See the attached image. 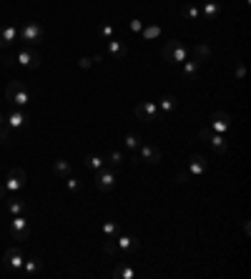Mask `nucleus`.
Segmentation results:
<instances>
[{
    "label": "nucleus",
    "mask_w": 251,
    "mask_h": 279,
    "mask_svg": "<svg viewBox=\"0 0 251 279\" xmlns=\"http://www.w3.org/2000/svg\"><path fill=\"white\" fill-rule=\"evenodd\" d=\"M218 13H221V6H218V3H206V6H203V16H206L208 21H213Z\"/></svg>",
    "instance_id": "a878e982"
},
{
    "label": "nucleus",
    "mask_w": 251,
    "mask_h": 279,
    "mask_svg": "<svg viewBox=\"0 0 251 279\" xmlns=\"http://www.w3.org/2000/svg\"><path fill=\"white\" fill-rule=\"evenodd\" d=\"M113 276H116V279H133V276H136V271L131 269V261H123L121 266H116V269H113Z\"/></svg>",
    "instance_id": "a211bd4d"
},
{
    "label": "nucleus",
    "mask_w": 251,
    "mask_h": 279,
    "mask_svg": "<svg viewBox=\"0 0 251 279\" xmlns=\"http://www.w3.org/2000/svg\"><path fill=\"white\" fill-rule=\"evenodd\" d=\"M83 164H86V169L98 171V169H103V164H106V161H103L101 156H93V154H91V156H86V161H83Z\"/></svg>",
    "instance_id": "b1692460"
},
{
    "label": "nucleus",
    "mask_w": 251,
    "mask_h": 279,
    "mask_svg": "<svg viewBox=\"0 0 251 279\" xmlns=\"http://www.w3.org/2000/svg\"><path fill=\"white\" fill-rule=\"evenodd\" d=\"M138 149H141V161H146V164H158L161 161V149L148 146V144H141Z\"/></svg>",
    "instance_id": "ddd939ff"
},
{
    "label": "nucleus",
    "mask_w": 251,
    "mask_h": 279,
    "mask_svg": "<svg viewBox=\"0 0 251 279\" xmlns=\"http://www.w3.org/2000/svg\"><path fill=\"white\" fill-rule=\"evenodd\" d=\"M201 16V11L196 8V6H183V18H188V21H196Z\"/></svg>",
    "instance_id": "7c9ffc66"
},
{
    "label": "nucleus",
    "mask_w": 251,
    "mask_h": 279,
    "mask_svg": "<svg viewBox=\"0 0 251 279\" xmlns=\"http://www.w3.org/2000/svg\"><path fill=\"white\" fill-rule=\"evenodd\" d=\"M191 174H188V169H181L178 174H176V184H181V186H186V184H191Z\"/></svg>",
    "instance_id": "2f4dec72"
},
{
    "label": "nucleus",
    "mask_w": 251,
    "mask_h": 279,
    "mask_svg": "<svg viewBox=\"0 0 251 279\" xmlns=\"http://www.w3.org/2000/svg\"><path fill=\"white\" fill-rule=\"evenodd\" d=\"M113 186H116V174H113L111 169H98V171H96V189L106 194V191H111Z\"/></svg>",
    "instance_id": "423d86ee"
},
{
    "label": "nucleus",
    "mask_w": 251,
    "mask_h": 279,
    "mask_svg": "<svg viewBox=\"0 0 251 279\" xmlns=\"http://www.w3.org/2000/svg\"><path fill=\"white\" fill-rule=\"evenodd\" d=\"M6 194H8V189H6V184H0V201H6Z\"/></svg>",
    "instance_id": "79ce46f5"
},
{
    "label": "nucleus",
    "mask_w": 251,
    "mask_h": 279,
    "mask_svg": "<svg viewBox=\"0 0 251 279\" xmlns=\"http://www.w3.org/2000/svg\"><path fill=\"white\" fill-rule=\"evenodd\" d=\"M43 26H38V23H33V21H28V23H23L21 26V31H18V38L26 43V46H38L41 41H43Z\"/></svg>",
    "instance_id": "f03ea898"
},
{
    "label": "nucleus",
    "mask_w": 251,
    "mask_h": 279,
    "mask_svg": "<svg viewBox=\"0 0 251 279\" xmlns=\"http://www.w3.org/2000/svg\"><path fill=\"white\" fill-rule=\"evenodd\" d=\"M128 28H131L133 33H141V31H143V21H138V18H133V21L128 23Z\"/></svg>",
    "instance_id": "e433bc0d"
},
{
    "label": "nucleus",
    "mask_w": 251,
    "mask_h": 279,
    "mask_svg": "<svg viewBox=\"0 0 251 279\" xmlns=\"http://www.w3.org/2000/svg\"><path fill=\"white\" fill-rule=\"evenodd\" d=\"M78 66L86 71V68H91V66H93V61H91V58H81V61H78Z\"/></svg>",
    "instance_id": "58836bf2"
},
{
    "label": "nucleus",
    "mask_w": 251,
    "mask_h": 279,
    "mask_svg": "<svg viewBox=\"0 0 251 279\" xmlns=\"http://www.w3.org/2000/svg\"><path fill=\"white\" fill-rule=\"evenodd\" d=\"M66 186H68V191H78V189H81V181L73 179V176H66Z\"/></svg>",
    "instance_id": "c9c22d12"
},
{
    "label": "nucleus",
    "mask_w": 251,
    "mask_h": 279,
    "mask_svg": "<svg viewBox=\"0 0 251 279\" xmlns=\"http://www.w3.org/2000/svg\"><path fill=\"white\" fill-rule=\"evenodd\" d=\"M11 234H13L18 241H26V239H31V221H28L23 214L13 216V221H11Z\"/></svg>",
    "instance_id": "39448f33"
},
{
    "label": "nucleus",
    "mask_w": 251,
    "mask_h": 279,
    "mask_svg": "<svg viewBox=\"0 0 251 279\" xmlns=\"http://www.w3.org/2000/svg\"><path fill=\"white\" fill-rule=\"evenodd\" d=\"M141 33H143V38H146V41H153V38H158V36H161V28H158V26H146Z\"/></svg>",
    "instance_id": "bb28decb"
},
{
    "label": "nucleus",
    "mask_w": 251,
    "mask_h": 279,
    "mask_svg": "<svg viewBox=\"0 0 251 279\" xmlns=\"http://www.w3.org/2000/svg\"><path fill=\"white\" fill-rule=\"evenodd\" d=\"M158 106H161V111L163 113H171L173 108H176V96H171V93H166L161 101H158Z\"/></svg>",
    "instance_id": "5701e85b"
},
{
    "label": "nucleus",
    "mask_w": 251,
    "mask_h": 279,
    "mask_svg": "<svg viewBox=\"0 0 251 279\" xmlns=\"http://www.w3.org/2000/svg\"><path fill=\"white\" fill-rule=\"evenodd\" d=\"M3 123H6V116H3V113H0V126H3Z\"/></svg>",
    "instance_id": "c03bdc74"
},
{
    "label": "nucleus",
    "mask_w": 251,
    "mask_h": 279,
    "mask_svg": "<svg viewBox=\"0 0 251 279\" xmlns=\"http://www.w3.org/2000/svg\"><path fill=\"white\" fill-rule=\"evenodd\" d=\"M11 141H13V128L8 123H3L0 126V146H8Z\"/></svg>",
    "instance_id": "393cba45"
},
{
    "label": "nucleus",
    "mask_w": 251,
    "mask_h": 279,
    "mask_svg": "<svg viewBox=\"0 0 251 279\" xmlns=\"http://www.w3.org/2000/svg\"><path fill=\"white\" fill-rule=\"evenodd\" d=\"M53 171L58 174V176H71V164L66 161V159H56V164H53Z\"/></svg>",
    "instance_id": "412c9836"
},
{
    "label": "nucleus",
    "mask_w": 251,
    "mask_h": 279,
    "mask_svg": "<svg viewBox=\"0 0 251 279\" xmlns=\"http://www.w3.org/2000/svg\"><path fill=\"white\" fill-rule=\"evenodd\" d=\"M41 266H43V261H41V259H26V261H23V269H21V271H23L26 276H31V274L41 271Z\"/></svg>",
    "instance_id": "aec40b11"
},
{
    "label": "nucleus",
    "mask_w": 251,
    "mask_h": 279,
    "mask_svg": "<svg viewBox=\"0 0 251 279\" xmlns=\"http://www.w3.org/2000/svg\"><path fill=\"white\" fill-rule=\"evenodd\" d=\"M91 61H93V63H103V56H101V53H96V56H93Z\"/></svg>",
    "instance_id": "37998d69"
},
{
    "label": "nucleus",
    "mask_w": 251,
    "mask_h": 279,
    "mask_svg": "<svg viewBox=\"0 0 251 279\" xmlns=\"http://www.w3.org/2000/svg\"><path fill=\"white\" fill-rule=\"evenodd\" d=\"M208 144H211V149L216 151V154H226V149H228V141H226V136H221V133H211V138H208Z\"/></svg>",
    "instance_id": "f3484780"
},
{
    "label": "nucleus",
    "mask_w": 251,
    "mask_h": 279,
    "mask_svg": "<svg viewBox=\"0 0 251 279\" xmlns=\"http://www.w3.org/2000/svg\"><path fill=\"white\" fill-rule=\"evenodd\" d=\"M108 53H111L116 61H123V58L128 56V46L121 43V41H116V38H108Z\"/></svg>",
    "instance_id": "4468645a"
},
{
    "label": "nucleus",
    "mask_w": 251,
    "mask_h": 279,
    "mask_svg": "<svg viewBox=\"0 0 251 279\" xmlns=\"http://www.w3.org/2000/svg\"><path fill=\"white\" fill-rule=\"evenodd\" d=\"M181 66H183V76H186V78H193V76L198 73V66H201V63H198L196 58H186Z\"/></svg>",
    "instance_id": "6ab92c4d"
},
{
    "label": "nucleus",
    "mask_w": 251,
    "mask_h": 279,
    "mask_svg": "<svg viewBox=\"0 0 251 279\" xmlns=\"http://www.w3.org/2000/svg\"><path fill=\"white\" fill-rule=\"evenodd\" d=\"M103 234H106V236H118V234H121V226H118L116 221H106V224H103Z\"/></svg>",
    "instance_id": "cd10ccee"
},
{
    "label": "nucleus",
    "mask_w": 251,
    "mask_h": 279,
    "mask_svg": "<svg viewBox=\"0 0 251 279\" xmlns=\"http://www.w3.org/2000/svg\"><path fill=\"white\" fill-rule=\"evenodd\" d=\"M138 146H141V136H138V133H128V136H126V149L136 151Z\"/></svg>",
    "instance_id": "c85d7f7f"
},
{
    "label": "nucleus",
    "mask_w": 251,
    "mask_h": 279,
    "mask_svg": "<svg viewBox=\"0 0 251 279\" xmlns=\"http://www.w3.org/2000/svg\"><path fill=\"white\" fill-rule=\"evenodd\" d=\"M116 244H118V249H123V251H128V254H131V251H138V246H141L133 236H123V234L116 236Z\"/></svg>",
    "instance_id": "dca6fc26"
},
{
    "label": "nucleus",
    "mask_w": 251,
    "mask_h": 279,
    "mask_svg": "<svg viewBox=\"0 0 251 279\" xmlns=\"http://www.w3.org/2000/svg\"><path fill=\"white\" fill-rule=\"evenodd\" d=\"M211 133H213V128H201V131H198V138H201V141H208Z\"/></svg>",
    "instance_id": "4c0bfd02"
},
{
    "label": "nucleus",
    "mask_w": 251,
    "mask_h": 279,
    "mask_svg": "<svg viewBox=\"0 0 251 279\" xmlns=\"http://www.w3.org/2000/svg\"><path fill=\"white\" fill-rule=\"evenodd\" d=\"M18 38V28L16 26H0V48L13 46Z\"/></svg>",
    "instance_id": "f8f14e48"
},
{
    "label": "nucleus",
    "mask_w": 251,
    "mask_h": 279,
    "mask_svg": "<svg viewBox=\"0 0 251 279\" xmlns=\"http://www.w3.org/2000/svg\"><path fill=\"white\" fill-rule=\"evenodd\" d=\"M103 251H106V254H116V251H118L116 236H106V241H103Z\"/></svg>",
    "instance_id": "c756f323"
},
{
    "label": "nucleus",
    "mask_w": 251,
    "mask_h": 279,
    "mask_svg": "<svg viewBox=\"0 0 251 279\" xmlns=\"http://www.w3.org/2000/svg\"><path fill=\"white\" fill-rule=\"evenodd\" d=\"M41 53L33 48V46H26V48H21L18 53H16V66H23V68H28V71H36L38 66H41Z\"/></svg>",
    "instance_id": "20e7f679"
},
{
    "label": "nucleus",
    "mask_w": 251,
    "mask_h": 279,
    "mask_svg": "<svg viewBox=\"0 0 251 279\" xmlns=\"http://www.w3.org/2000/svg\"><path fill=\"white\" fill-rule=\"evenodd\" d=\"M6 101L13 103L16 108H26L33 101V91L23 83V81H11L6 88Z\"/></svg>",
    "instance_id": "f257e3e1"
},
{
    "label": "nucleus",
    "mask_w": 251,
    "mask_h": 279,
    "mask_svg": "<svg viewBox=\"0 0 251 279\" xmlns=\"http://www.w3.org/2000/svg\"><path fill=\"white\" fill-rule=\"evenodd\" d=\"M3 261H6V266H8L11 271H21V269H23V261H26V256H23V251H21L18 246H11V249H6V256H3Z\"/></svg>",
    "instance_id": "0eeeda50"
},
{
    "label": "nucleus",
    "mask_w": 251,
    "mask_h": 279,
    "mask_svg": "<svg viewBox=\"0 0 251 279\" xmlns=\"http://www.w3.org/2000/svg\"><path fill=\"white\" fill-rule=\"evenodd\" d=\"M211 128H213L216 133L226 136V133L231 131V116H228V113H223V111H216V113L211 116Z\"/></svg>",
    "instance_id": "6e6552de"
},
{
    "label": "nucleus",
    "mask_w": 251,
    "mask_h": 279,
    "mask_svg": "<svg viewBox=\"0 0 251 279\" xmlns=\"http://www.w3.org/2000/svg\"><path fill=\"white\" fill-rule=\"evenodd\" d=\"M246 76V68H243V63H238L236 66V78H243Z\"/></svg>",
    "instance_id": "ea45409f"
},
{
    "label": "nucleus",
    "mask_w": 251,
    "mask_h": 279,
    "mask_svg": "<svg viewBox=\"0 0 251 279\" xmlns=\"http://www.w3.org/2000/svg\"><path fill=\"white\" fill-rule=\"evenodd\" d=\"M161 56H163V61H168V63H183V61L188 58V48H186L181 41H168V43L163 46Z\"/></svg>",
    "instance_id": "7ed1b4c3"
},
{
    "label": "nucleus",
    "mask_w": 251,
    "mask_h": 279,
    "mask_svg": "<svg viewBox=\"0 0 251 279\" xmlns=\"http://www.w3.org/2000/svg\"><path fill=\"white\" fill-rule=\"evenodd\" d=\"M121 161H123V154H121V151H111L108 159H106V164H111V166H118Z\"/></svg>",
    "instance_id": "72a5a7b5"
},
{
    "label": "nucleus",
    "mask_w": 251,
    "mask_h": 279,
    "mask_svg": "<svg viewBox=\"0 0 251 279\" xmlns=\"http://www.w3.org/2000/svg\"><path fill=\"white\" fill-rule=\"evenodd\" d=\"M6 209L13 214V216H18V214H26V201L21 199V196H6Z\"/></svg>",
    "instance_id": "2eb2a0df"
},
{
    "label": "nucleus",
    "mask_w": 251,
    "mask_h": 279,
    "mask_svg": "<svg viewBox=\"0 0 251 279\" xmlns=\"http://www.w3.org/2000/svg\"><path fill=\"white\" fill-rule=\"evenodd\" d=\"M156 113H158V106H156L153 101H143L141 106L133 108V116H136L138 121H153Z\"/></svg>",
    "instance_id": "1a4fd4ad"
},
{
    "label": "nucleus",
    "mask_w": 251,
    "mask_h": 279,
    "mask_svg": "<svg viewBox=\"0 0 251 279\" xmlns=\"http://www.w3.org/2000/svg\"><path fill=\"white\" fill-rule=\"evenodd\" d=\"M98 36L103 38V41H108V38H113V26H101V31H98Z\"/></svg>",
    "instance_id": "f704fd0d"
},
{
    "label": "nucleus",
    "mask_w": 251,
    "mask_h": 279,
    "mask_svg": "<svg viewBox=\"0 0 251 279\" xmlns=\"http://www.w3.org/2000/svg\"><path fill=\"white\" fill-rule=\"evenodd\" d=\"M28 121H31V116H28L26 111H18V108H16V111H13V113L6 118V123H8L13 131H21V128H26V126H28Z\"/></svg>",
    "instance_id": "9b49d317"
},
{
    "label": "nucleus",
    "mask_w": 251,
    "mask_h": 279,
    "mask_svg": "<svg viewBox=\"0 0 251 279\" xmlns=\"http://www.w3.org/2000/svg\"><path fill=\"white\" fill-rule=\"evenodd\" d=\"M193 58H196L198 63L208 61V58H211V48H208V46H203V43H201V46H196V48H193Z\"/></svg>",
    "instance_id": "4be33fe9"
},
{
    "label": "nucleus",
    "mask_w": 251,
    "mask_h": 279,
    "mask_svg": "<svg viewBox=\"0 0 251 279\" xmlns=\"http://www.w3.org/2000/svg\"><path fill=\"white\" fill-rule=\"evenodd\" d=\"M23 186H26V184H23V181H18V179H13V176H8V179H6V189H8V191H21Z\"/></svg>",
    "instance_id": "473e14b6"
},
{
    "label": "nucleus",
    "mask_w": 251,
    "mask_h": 279,
    "mask_svg": "<svg viewBox=\"0 0 251 279\" xmlns=\"http://www.w3.org/2000/svg\"><path fill=\"white\" fill-rule=\"evenodd\" d=\"M3 63H6L8 68H11V66H16V56H6V58H3Z\"/></svg>",
    "instance_id": "a19ab883"
},
{
    "label": "nucleus",
    "mask_w": 251,
    "mask_h": 279,
    "mask_svg": "<svg viewBox=\"0 0 251 279\" xmlns=\"http://www.w3.org/2000/svg\"><path fill=\"white\" fill-rule=\"evenodd\" d=\"M206 169H208V161H206V156H201V154H193V156L188 159V174H191V176H203V174H206Z\"/></svg>",
    "instance_id": "9d476101"
}]
</instances>
